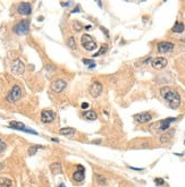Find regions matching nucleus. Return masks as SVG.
<instances>
[{
	"mask_svg": "<svg viewBox=\"0 0 185 187\" xmlns=\"http://www.w3.org/2000/svg\"><path fill=\"white\" fill-rule=\"evenodd\" d=\"M160 94L162 95V98L166 100V102L169 104L171 109H177L180 107V97L176 91L169 89V87H162L160 90Z\"/></svg>",
	"mask_w": 185,
	"mask_h": 187,
	"instance_id": "1",
	"label": "nucleus"
},
{
	"mask_svg": "<svg viewBox=\"0 0 185 187\" xmlns=\"http://www.w3.org/2000/svg\"><path fill=\"white\" fill-rule=\"evenodd\" d=\"M81 44H82V47L86 50V51H93L94 49H97V43L96 41L93 40V37L88 34V33H85L83 34L82 36H81Z\"/></svg>",
	"mask_w": 185,
	"mask_h": 187,
	"instance_id": "2",
	"label": "nucleus"
},
{
	"mask_svg": "<svg viewBox=\"0 0 185 187\" xmlns=\"http://www.w3.org/2000/svg\"><path fill=\"white\" fill-rule=\"evenodd\" d=\"M21 95H22V89L19 87L18 85H15V86H13V89L9 91L6 100H7V102L9 103H15L21 99Z\"/></svg>",
	"mask_w": 185,
	"mask_h": 187,
	"instance_id": "3",
	"label": "nucleus"
},
{
	"mask_svg": "<svg viewBox=\"0 0 185 187\" xmlns=\"http://www.w3.org/2000/svg\"><path fill=\"white\" fill-rule=\"evenodd\" d=\"M28 28H30V22L28 19H24V21H21L15 25L14 32L18 35H23V34H26L28 32Z\"/></svg>",
	"mask_w": 185,
	"mask_h": 187,
	"instance_id": "4",
	"label": "nucleus"
},
{
	"mask_svg": "<svg viewBox=\"0 0 185 187\" xmlns=\"http://www.w3.org/2000/svg\"><path fill=\"white\" fill-rule=\"evenodd\" d=\"M25 70V65L21 59H15L11 64V73L15 75H23Z\"/></svg>",
	"mask_w": 185,
	"mask_h": 187,
	"instance_id": "5",
	"label": "nucleus"
},
{
	"mask_svg": "<svg viewBox=\"0 0 185 187\" xmlns=\"http://www.w3.org/2000/svg\"><path fill=\"white\" fill-rule=\"evenodd\" d=\"M67 86V82L65 80H56L51 83V91L55 93H60L63 92L65 87Z\"/></svg>",
	"mask_w": 185,
	"mask_h": 187,
	"instance_id": "6",
	"label": "nucleus"
},
{
	"mask_svg": "<svg viewBox=\"0 0 185 187\" xmlns=\"http://www.w3.org/2000/svg\"><path fill=\"white\" fill-rule=\"evenodd\" d=\"M9 127L10 128H14V129H18V131H23V132H26V133H30V134H34V135H37V133L35 131H33V129H30L28 127L25 126L24 124L19 122H9Z\"/></svg>",
	"mask_w": 185,
	"mask_h": 187,
	"instance_id": "7",
	"label": "nucleus"
},
{
	"mask_svg": "<svg viewBox=\"0 0 185 187\" xmlns=\"http://www.w3.org/2000/svg\"><path fill=\"white\" fill-rule=\"evenodd\" d=\"M135 120L140 124H145V122H150L152 119V115L150 112H140V113H136L133 116Z\"/></svg>",
	"mask_w": 185,
	"mask_h": 187,
	"instance_id": "8",
	"label": "nucleus"
},
{
	"mask_svg": "<svg viewBox=\"0 0 185 187\" xmlns=\"http://www.w3.org/2000/svg\"><path fill=\"white\" fill-rule=\"evenodd\" d=\"M157 49H158V52H159V53H166V52H169L174 49V43L167 42V41H162V42L158 43Z\"/></svg>",
	"mask_w": 185,
	"mask_h": 187,
	"instance_id": "9",
	"label": "nucleus"
},
{
	"mask_svg": "<svg viewBox=\"0 0 185 187\" xmlns=\"http://www.w3.org/2000/svg\"><path fill=\"white\" fill-rule=\"evenodd\" d=\"M102 89L103 87H102V84L100 82H93L91 87H90V94L93 98H98L102 93Z\"/></svg>",
	"mask_w": 185,
	"mask_h": 187,
	"instance_id": "10",
	"label": "nucleus"
},
{
	"mask_svg": "<svg viewBox=\"0 0 185 187\" xmlns=\"http://www.w3.org/2000/svg\"><path fill=\"white\" fill-rule=\"evenodd\" d=\"M55 119V112L51 110H43L41 112V122L44 124H49L52 122Z\"/></svg>",
	"mask_w": 185,
	"mask_h": 187,
	"instance_id": "11",
	"label": "nucleus"
},
{
	"mask_svg": "<svg viewBox=\"0 0 185 187\" xmlns=\"http://www.w3.org/2000/svg\"><path fill=\"white\" fill-rule=\"evenodd\" d=\"M167 64H168V61L164 57H158V58H154L152 60V67L154 69H162V68L166 67Z\"/></svg>",
	"mask_w": 185,
	"mask_h": 187,
	"instance_id": "12",
	"label": "nucleus"
},
{
	"mask_svg": "<svg viewBox=\"0 0 185 187\" xmlns=\"http://www.w3.org/2000/svg\"><path fill=\"white\" fill-rule=\"evenodd\" d=\"M17 11L21 15H30L32 11V7L30 2H21L17 7Z\"/></svg>",
	"mask_w": 185,
	"mask_h": 187,
	"instance_id": "13",
	"label": "nucleus"
},
{
	"mask_svg": "<svg viewBox=\"0 0 185 187\" xmlns=\"http://www.w3.org/2000/svg\"><path fill=\"white\" fill-rule=\"evenodd\" d=\"M176 118L174 117H170V118H167V119H164V120H161V122H159L158 124H159V129L160 131H166V129H168L169 128V126H170V124L173 122H175Z\"/></svg>",
	"mask_w": 185,
	"mask_h": 187,
	"instance_id": "14",
	"label": "nucleus"
},
{
	"mask_svg": "<svg viewBox=\"0 0 185 187\" xmlns=\"http://www.w3.org/2000/svg\"><path fill=\"white\" fill-rule=\"evenodd\" d=\"M79 169L80 170H76L73 173V179H74L75 182H83L84 177H85V175H84V168L82 166H79Z\"/></svg>",
	"mask_w": 185,
	"mask_h": 187,
	"instance_id": "15",
	"label": "nucleus"
},
{
	"mask_svg": "<svg viewBox=\"0 0 185 187\" xmlns=\"http://www.w3.org/2000/svg\"><path fill=\"white\" fill-rule=\"evenodd\" d=\"M59 134L64 136H74L75 129L70 128V127H64V128H61L59 131Z\"/></svg>",
	"mask_w": 185,
	"mask_h": 187,
	"instance_id": "16",
	"label": "nucleus"
},
{
	"mask_svg": "<svg viewBox=\"0 0 185 187\" xmlns=\"http://www.w3.org/2000/svg\"><path fill=\"white\" fill-rule=\"evenodd\" d=\"M51 171L55 173V175H58V173H63V169H61V163L59 162H54V163L50 166Z\"/></svg>",
	"mask_w": 185,
	"mask_h": 187,
	"instance_id": "17",
	"label": "nucleus"
},
{
	"mask_svg": "<svg viewBox=\"0 0 185 187\" xmlns=\"http://www.w3.org/2000/svg\"><path fill=\"white\" fill-rule=\"evenodd\" d=\"M83 116V118H85V119H88V120H96L98 118L97 113L94 111H92V110H89V111H85L82 115Z\"/></svg>",
	"mask_w": 185,
	"mask_h": 187,
	"instance_id": "18",
	"label": "nucleus"
},
{
	"mask_svg": "<svg viewBox=\"0 0 185 187\" xmlns=\"http://www.w3.org/2000/svg\"><path fill=\"white\" fill-rule=\"evenodd\" d=\"M171 31L174 33H182L184 31V24L182 23V22H176L175 25L171 28Z\"/></svg>",
	"mask_w": 185,
	"mask_h": 187,
	"instance_id": "19",
	"label": "nucleus"
},
{
	"mask_svg": "<svg viewBox=\"0 0 185 187\" xmlns=\"http://www.w3.org/2000/svg\"><path fill=\"white\" fill-rule=\"evenodd\" d=\"M13 185V182L5 177H0V187H10Z\"/></svg>",
	"mask_w": 185,
	"mask_h": 187,
	"instance_id": "20",
	"label": "nucleus"
},
{
	"mask_svg": "<svg viewBox=\"0 0 185 187\" xmlns=\"http://www.w3.org/2000/svg\"><path fill=\"white\" fill-rule=\"evenodd\" d=\"M40 149H43V146H41V145H32V146H30V149H28V154L34 155L37 152V150H40Z\"/></svg>",
	"mask_w": 185,
	"mask_h": 187,
	"instance_id": "21",
	"label": "nucleus"
},
{
	"mask_svg": "<svg viewBox=\"0 0 185 187\" xmlns=\"http://www.w3.org/2000/svg\"><path fill=\"white\" fill-rule=\"evenodd\" d=\"M94 178H96V180H97V182L99 184V185H106L107 184L106 177H103V176H101V175H96Z\"/></svg>",
	"mask_w": 185,
	"mask_h": 187,
	"instance_id": "22",
	"label": "nucleus"
},
{
	"mask_svg": "<svg viewBox=\"0 0 185 187\" xmlns=\"http://www.w3.org/2000/svg\"><path fill=\"white\" fill-rule=\"evenodd\" d=\"M67 44H68V47H70V49H73V50L76 49V42H75L74 36H70L68 41H67Z\"/></svg>",
	"mask_w": 185,
	"mask_h": 187,
	"instance_id": "23",
	"label": "nucleus"
},
{
	"mask_svg": "<svg viewBox=\"0 0 185 187\" xmlns=\"http://www.w3.org/2000/svg\"><path fill=\"white\" fill-rule=\"evenodd\" d=\"M107 51V46H102L100 49H99V51H97L94 55H93V57L96 58V57H99V56H101L103 52H106Z\"/></svg>",
	"mask_w": 185,
	"mask_h": 187,
	"instance_id": "24",
	"label": "nucleus"
},
{
	"mask_svg": "<svg viewBox=\"0 0 185 187\" xmlns=\"http://www.w3.org/2000/svg\"><path fill=\"white\" fill-rule=\"evenodd\" d=\"M83 62L85 64V65H89V66H90V68L94 67V61L90 60V59H83Z\"/></svg>",
	"mask_w": 185,
	"mask_h": 187,
	"instance_id": "25",
	"label": "nucleus"
},
{
	"mask_svg": "<svg viewBox=\"0 0 185 187\" xmlns=\"http://www.w3.org/2000/svg\"><path fill=\"white\" fill-rule=\"evenodd\" d=\"M154 182H156L157 186H161V185L165 184V180H164L162 178H156V179H154Z\"/></svg>",
	"mask_w": 185,
	"mask_h": 187,
	"instance_id": "26",
	"label": "nucleus"
},
{
	"mask_svg": "<svg viewBox=\"0 0 185 187\" xmlns=\"http://www.w3.org/2000/svg\"><path fill=\"white\" fill-rule=\"evenodd\" d=\"M74 28L76 30V31H81L82 30V24L80 23V22H74Z\"/></svg>",
	"mask_w": 185,
	"mask_h": 187,
	"instance_id": "27",
	"label": "nucleus"
},
{
	"mask_svg": "<svg viewBox=\"0 0 185 187\" xmlns=\"http://www.w3.org/2000/svg\"><path fill=\"white\" fill-rule=\"evenodd\" d=\"M6 149V143L0 138V152H2Z\"/></svg>",
	"mask_w": 185,
	"mask_h": 187,
	"instance_id": "28",
	"label": "nucleus"
},
{
	"mask_svg": "<svg viewBox=\"0 0 185 187\" xmlns=\"http://www.w3.org/2000/svg\"><path fill=\"white\" fill-rule=\"evenodd\" d=\"M168 140H169V135H162L161 137H160V141H161L162 143H166V142H168Z\"/></svg>",
	"mask_w": 185,
	"mask_h": 187,
	"instance_id": "29",
	"label": "nucleus"
},
{
	"mask_svg": "<svg viewBox=\"0 0 185 187\" xmlns=\"http://www.w3.org/2000/svg\"><path fill=\"white\" fill-rule=\"evenodd\" d=\"M81 108H82V109H88V108H89V103L88 102H83L82 104H81Z\"/></svg>",
	"mask_w": 185,
	"mask_h": 187,
	"instance_id": "30",
	"label": "nucleus"
},
{
	"mask_svg": "<svg viewBox=\"0 0 185 187\" xmlns=\"http://www.w3.org/2000/svg\"><path fill=\"white\" fill-rule=\"evenodd\" d=\"M131 169H133V170H138V171H142L143 169L142 168H134V167H130Z\"/></svg>",
	"mask_w": 185,
	"mask_h": 187,
	"instance_id": "31",
	"label": "nucleus"
},
{
	"mask_svg": "<svg viewBox=\"0 0 185 187\" xmlns=\"http://www.w3.org/2000/svg\"><path fill=\"white\" fill-rule=\"evenodd\" d=\"M85 28H86V30H91V28H92V26H91V25H86V26H85Z\"/></svg>",
	"mask_w": 185,
	"mask_h": 187,
	"instance_id": "32",
	"label": "nucleus"
},
{
	"mask_svg": "<svg viewBox=\"0 0 185 187\" xmlns=\"http://www.w3.org/2000/svg\"><path fill=\"white\" fill-rule=\"evenodd\" d=\"M59 187H65V185H64V184H60Z\"/></svg>",
	"mask_w": 185,
	"mask_h": 187,
	"instance_id": "33",
	"label": "nucleus"
},
{
	"mask_svg": "<svg viewBox=\"0 0 185 187\" xmlns=\"http://www.w3.org/2000/svg\"><path fill=\"white\" fill-rule=\"evenodd\" d=\"M2 168V163H0V169Z\"/></svg>",
	"mask_w": 185,
	"mask_h": 187,
	"instance_id": "34",
	"label": "nucleus"
},
{
	"mask_svg": "<svg viewBox=\"0 0 185 187\" xmlns=\"http://www.w3.org/2000/svg\"><path fill=\"white\" fill-rule=\"evenodd\" d=\"M184 144H185V141H184Z\"/></svg>",
	"mask_w": 185,
	"mask_h": 187,
	"instance_id": "35",
	"label": "nucleus"
}]
</instances>
